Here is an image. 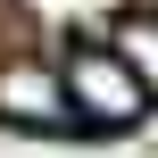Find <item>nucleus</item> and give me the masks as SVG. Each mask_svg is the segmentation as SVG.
<instances>
[{
  "mask_svg": "<svg viewBox=\"0 0 158 158\" xmlns=\"http://www.w3.org/2000/svg\"><path fill=\"white\" fill-rule=\"evenodd\" d=\"M133 75H142V92H158V17H125L117 25V42H108Z\"/></svg>",
  "mask_w": 158,
  "mask_h": 158,
  "instance_id": "3",
  "label": "nucleus"
},
{
  "mask_svg": "<svg viewBox=\"0 0 158 158\" xmlns=\"http://www.w3.org/2000/svg\"><path fill=\"white\" fill-rule=\"evenodd\" d=\"M58 92H67V117H83V125H142V108H150V92H142V75L108 50V42H75L67 50V75H58Z\"/></svg>",
  "mask_w": 158,
  "mask_h": 158,
  "instance_id": "1",
  "label": "nucleus"
},
{
  "mask_svg": "<svg viewBox=\"0 0 158 158\" xmlns=\"http://www.w3.org/2000/svg\"><path fill=\"white\" fill-rule=\"evenodd\" d=\"M0 117L8 125H67V92L42 67H0Z\"/></svg>",
  "mask_w": 158,
  "mask_h": 158,
  "instance_id": "2",
  "label": "nucleus"
}]
</instances>
